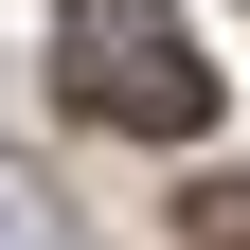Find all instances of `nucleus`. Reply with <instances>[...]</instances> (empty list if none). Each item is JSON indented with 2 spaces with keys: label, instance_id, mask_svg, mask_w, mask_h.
I'll return each mask as SVG.
<instances>
[{
  "label": "nucleus",
  "instance_id": "2",
  "mask_svg": "<svg viewBox=\"0 0 250 250\" xmlns=\"http://www.w3.org/2000/svg\"><path fill=\"white\" fill-rule=\"evenodd\" d=\"M179 232H197V250H250V161H214V179H179Z\"/></svg>",
  "mask_w": 250,
  "mask_h": 250
},
{
  "label": "nucleus",
  "instance_id": "3",
  "mask_svg": "<svg viewBox=\"0 0 250 250\" xmlns=\"http://www.w3.org/2000/svg\"><path fill=\"white\" fill-rule=\"evenodd\" d=\"M0 250H54V197H36L18 161H0Z\"/></svg>",
  "mask_w": 250,
  "mask_h": 250
},
{
  "label": "nucleus",
  "instance_id": "1",
  "mask_svg": "<svg viewBox=\"0 0 250 250\" xmlns=\"http://www.w3.org/2000/svg\"><path fill=\"white\" fill-rule=\"evenodd\" d=\"M54 89L125 143H197L214 125V54L179 36V0H72L54 18Z\"/></svg>",
  "mask_w": 250,
  "mask_h": 250
}]
</instances>
